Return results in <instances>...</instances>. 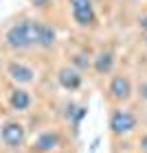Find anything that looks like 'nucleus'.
<instances>
[{"instance_id": "nucleus-1", "label": "nucleus", "mask_w": 147, "mask_h": 153, "mask_svg": "<svg viewBox=\"0 0 147 153\" xmlns=\"http://www.w3.org/2000/svg\"><path fill=\"white\" fill-rule=\"evenodd\" d=\"M38 31H40L38 20H22L7 31L4 42L7 46L16 48V51H24L29 46H38Z\"/></svg>"}, {"instance_id": "nucleus-2", "label": "nucleus", "mask_w": 147, "mask_h": 153, "mask_svg": "<svg viewBox=\"0 0 147 153\" xmlns=\"http://www.w3.org/2000/svg\"><path fill=\"white\" fill-rule=\"evenodd\" d=\"M136 129V116L128 109H114L110 116V131L114 136H125Z\"/></svg>"}, {"instance_id": "nucleus-3", "label": "nucleus", "mask_w": 147, "mask_h": 153, "mask_svg": "<svg viewBox=\"0 0 147 153\" xmlns=\"http://www.w3.org/2000/svg\"><path fill=\"white\" fill-rule=\"evenodd\" d=\"M70 2V13H73V20L79 26H92L97 22V16H94V7L90 0H68Z\"/></svg>"}, {"instance_id": "nucleus-4", "label": "nucleus", "mask_w": 147, "mask_h": 153, "mask_svg": "<svg viewBox=\"0 0 147 153\" xmlns=\"http://www.w3.org/2000/svg\"><path fill=\"white\" fill-rule=\"evenodd\" d=\"M0 138H2V142L7 147L18 149L24 142V127L20 123H4L2 129H0Z\"/></svg>"}, {"instance_id": "nucleus-5", "label": "nucleus", "mask_w": 147, "mask_h": 153, "mask_svg": "<svg viewBox=\"0 0 147 153\" xmlns=\"http://www.w3.org/2000/svg\"><path fill=\"white\" fill-rule=\"evenodd\" d=\"M108 92H110V96L114 101H128L132 96V81H130V76L114 74V76H112V81H110Z\"/></svg>"}, {"instance_id": "nucleus-6", "label": "nucleus", "mask_w": 147, "mask_h": 153, "mask_svg": "<svg viewBox=\"0 0 147 153\" xmlns=\"http://www.w3.org/2000/svg\"><path fill=\"white\" fill-rule=\"evenodd\" d=\"M57 81H59V85L64 88V90H68V92H75V90L81 88L83 76H81V72L77 70V68L64 66V68H59V72H57Z\"/></svg>"}, {"instance_id": "nucleus-7", "label": "nucleus", "mask_w": 147, "mask_h": 153, "mask_svg": "<svg viewBox=\"0 0 147 153\" xmlns=\"http://www.w3.org/2000/svg\"><path fill=\"white\" fill-rule=\"evenodd\" d=\"M7 74H9L16 83H31L33 76H35V72H33L29 66L20 64V61H11V64L7 66Z\"/></svg>"}, {"instance_id": "nucleus-8", "label": "nucleus", "mask_w": 147, "mask_h": 153, "mask_svg": "<svg viewBox=\"0 0 147 153\" xmlns=\"http://www.w3.org/2000/svg\"><path fill=\"white\" fill-rule=\"evenodd\" d=\"M92 68L97 70V74H110L114 68V53L112 51H99L92 59Z\"/></svg>"}, {"instance_id": "nucleus-9", "label": "nucleus", "mask_w": 147, "mask_h": 153, "mask_svg": "<svg viewBox=\"0 0 147 153\" xmlns=\"http://www.w3.org/2000/svg\"><path fill=\"white\" fill-rule=\"evenodd\" d=\"M62 138L57 131H42L35 140V149L38 151H53L55 147H59Z\"/></svg>"}, {"instance_id": "nucleus-10", "label": "nucleus", "mask_w": 147, "mask_h": 153, "mask_svg": "<svg viewBox=\"0 0 147 153\" xmlns=\"http://www.w3.org/2000/svg\"><path fill=\"white\" fill-rule=\"evenodd\" d=\"M55 39H57V33L51 24L46 22H40V31H38V46L42 48H53L55 46Z\"/></svg>"}, {"instance_id": "nucleus-11", "label": "nucleus", "mask_w": 147, "mask_h": 153, "mask_svg": "<svg viewBox=\"0 0 147 153\" xmlns=\"http://www.w3.org/2000/svg\"><path fill=\"white\" fill-rule=\"evenodd\" d=\"M9 103L16 112H26L31 107V94L26 90H13L11 96H9Z\"/></svg>"}, {"instance_id": "nucleus-12", "label": "nucleus", "mask_w": 147, "mask_h": 153, "mask_svg": "<svg viewBox=\"0 0 147 153\" xmlns=\"http://www.w3.org/2000/svg\"><path fill=\"white\" fill-rule=\"evenodd\" d=\"M92 64V59H90V55L88 53H77L75 57H73V68H77V70H86V68Z\"/></svg>"}, {"instance_id": "nucleus-13", "label": "nucleus", "mask_w": 147, "mask_h": 153, "mask_svg": "<svg viewBox=\"0 0 147 153\" xmlns=\"http://www.w3.org/2000/svg\"><path fill=\"white\" fill-rule=\"evenodd\" d=\"M53 0H31V4L33 7H38V9H44V7H48Z\"/></svg>"}, {"instance_id": "nucleus-14", "label": "nucleus", "mask_w": 147, "mask_h": 153, "mask_svg": "<svg viewBox=\"0 0 147 153\" xmlns=\"http://www.w3.org/2000/svg\"><path fill=\"white\" fill-rule=\"evenodd\" d=\"M138 94H141V99H145V101H147V81H143V83H141V88H138Z\"/></svg>"}, {"instance_id": "nucleus-15", "label": "nucleus", "mask_w": 147, "mask_h": 153, "mask_svg": "<svg viewBox=\"0 0 147 153\" xmlns=\"http://www.w3.org/2000/svg\"><path fill=\"white\" fill-rule=\"evenodd\" d=\"M138 26H141V31L147 33V13H145V16H141V20H138Z\"/></svg>"}, {"instance_id": "nucleus-16", "label": "nucleus", "mask_w": 147, "mask_h": 153, "mask_svg": "<svg viewBox=\"0 0 147 153\" xmlns=\"http://www.w3.org/2000/svg\"><path fill=\"white\" fill-rule=\"evenodd\" d=\"M141 151H143V153H147V134L141 138Z\"/></svg>"}, {"instance_id": "nucleus-17", "label": "nucleus", "mask_w": 147, "mask_h": 153, "mask_svg": "<svg viewBox=\"0 0 147 153\" xmlns=\"http://www.w3.org/2000/svg\"><path fill=\"white\" fill-rule=\"evenodd\" d=\"M145 39H147V37H145ZM145 44H147V42H145Z\"/></svg>"}]
</instances>
